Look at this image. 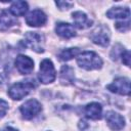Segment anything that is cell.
I'll list each match as a JSON object with an SVG mask.
<instances>
[{
  "label": "cell",
  "mask_w": 131,
  "mask_h": 131,
  "mask_svg": "<svg viewBox=\"0 0 131 131\" xmlns=\"http://www.w3.org/2000/svg\"><path fill=\"white\" fill-rule=\"evenodd\" d=\"M72 18L74 20V24L75 26L78 28V29H81V30H84V29H88L92 26L93 21L92 19H90L86 13L82 12V11H75L72 13Z\"/></svg>",
  "instance_id": "8fae6325"
},
{
  "label": "cell",
  "mask_w": 131,
  "mask_h": 131,
  "mask_svg": "<svg viewBox=\"0 0 131 131\" xmlns=\"http://www.w3.org/2000/svg\"><path fill=\"white\" fill-rule=\"evenodd\" d=\"M121 57H122V61L123 63H125L127 67L130 66V52L129 50H123L121 53Z\"/></svg>",
  "instance_id": "44dd1931"
},
{
  "label": "cell",
  "mask_w": 131,
  "mask_h": 131,
  "mask_svg": "<svg viewBox=\"0 0 131 131\" xmlns=\"http://www.w3.org/2000/svg\"><path fill=\"white\" fill-rule=\"evenodd\" d=\"M79 53H80V50H79V48H77V47H74V48H67V49H63V50L58 54V57H59V59L62 60V61H68V60L72 59L73 57L77 56Z\"/></svg>",
  "instance_id": "ac0fdd59"
},
{
  "label": "cell",
  "mask_w": 131,
  "mask_h": 131,
  "mask_svg": "<svg viewBox=\"0 0 131 131\" xmlns=\"http://www.w3.org/2000/svg\"><path fill=\"white\" fill-rule=\"evenodd\" d=\"M42 110V105L41 103L36 100V99H29L27 100L19 108L23 118L26 120H31L33 119L35 116H37Z\"/></svg>",
  "instance_id": "5b68a950"
},
{
  "label": "cell",
  "mask_w": 131,
  "mask_h": 131,
  "mask_svg": "<svg viewBox=\"0 0 131 131\" xmlns=\"http://www.w3.org/2000/svg\"><path fill=\"white\" fill-rule=\"evenodd\" d=\"M7 111H8V103L5 100L0 99V119L6 115Z\"/></svg>",
  "instance_id": "ffe728a7"
},
{
  "label": "cell",
  "mask_w": 131,
  "mask_h": 131,
  "mask_svg": "<svg viewBox=\"0 0 131 131\" xmlns=\"http://www.w3.org/2000/svg\"><path fill=\"white\" fill-rule=\"evenodd\" d=\"M17 24V18L8 10L0 9V30H7Z\"/></svg>",
  "instance_id": "4fadbf2b"
},
{
  "label": "cell",
  "mask_w": 131,
  "mask_h": 131,
  "mask_svg": "<svg viewBox=\"0 0 131 131\" xmlns=\"http://www.w3.org/2000/svg\"><path fill=\"white\" fill-rule=\"evenodd\" d=\"M25 44L36 52H43L44 36L38 32H28L25 35Z\"/></svg>",
  "instance_id": "277c9868"
},
{
  "label": "cell",
  "mask_w": 131,
  "mask_h": 131,
  "mask_svg": "<svg viewBox=\"0 0 131 131\" xmlns=\"http://www.w3.org/2000/svg\"><path fill=\"white\" fill-rule=\"evenodd\" d=\"M117 30H119L120 32H126L130 29V19H127V20H120V21H117L115 24Z\"/></svg>",
  "instance_id": "d6986e66"
},
{
  "label": "cell",
  "mask_w": 131,
  "mask_h": 131,
  "mask_svg": "<svg viewBox=\"0 0 131 131\" xmlns=\"http://www.w3.org/2000/svg\"><path fill=\"white\" fill-rule=\"evenodd\" d=\"M55 69L50 59H43L40 63V70L38 78L41 83L48 84L55 80Z\"/></svg>",
  "instance_id": "3957f363"
},
{
  "label": "cell",
  "mask_w": 131,
  "mask_h": 131,
  "mask_svg": "<svg viewBox=\"0 0 131 131\" xmlns=\"http://www.w3.org/2000/svg\"><path fill=\"white\" fill-rule=\"evenodd\" d=\"M55 4L60 8V9H69L73 6L72 2H68V1H57L55 2Z\"/></svg>",
  "instance_id": "7402d4cb"
},
{
  "label": "cell",
  "mask_w": 131,
  "mask_h": 131,
  "mask_svg": "<svg viewBox=\"0 0 131 131\" xmlns=\"http://www.w3.org/2000/svg\"><path fill=\"white\" fill-rule=\"evenodd\" d=\"M107 89L117 94L129 95L130 94V81L129 79L124 78V77L117 78L112 84L107 85Z\"/></svg>",
  "instance_id": "52a82bcc"
},
{
  "label": "cell",
  "mask_w": 131,
  "mask_h": 131,
  "mask_svg": "<svg viewBox=\"0 0 131 131\" xmlns=\"http://www.w3.org/2000/svg\"><path fill=\"white\" fill-rule=\"evenodd\" d=\"M108 18H120L121 20L130 19V10L127 7H114L106 12Z\"/></svg>",
  "instance_id": "9a60e30c"
},
{
  "label": "cell",
  "mask_w": 131,
  "mask_h": 131,
  "mask_svg": "<svg viewBox=\"0 0 131 131\" xmlns=\"http://www.w3.org/2000/svg\"><path fill=\"white\" fill-rule=\"evenodd\" d=\"M59 78L63 84H71L74 80V70L69 66H62Z\"/></svg>",
  "instance_id": "e0dca14e"
},
{
  "label": "cell",
  "mask_w": 131,
  "mask_h": 131,
  "mask_svg": "<svg viewBox=\"0 0 131 131\" xmlns=\"http://www.w3.org/2000/svg\"><path fill=\"white\" fill-rule=\"evenodd\" d=\"M35 87H36V84L34 80L21 81L13 84L8 89V95L10 96V98L14 100H20L25 96H27Z\"/></svg>",
  "instance_id": "7a4b0ae2"
},
{
  "label": "cell",
  "mask_w": 131,
  "mask_h": 131,
  "mask_svg": "<svg viewBox=\"0 0 131 131\" xmlns=\"http://www.w3.org/2000/svg\"><path fill=\"white\" fill-rule=\"evenodd\" d=\"M77 63L87 71L98 70L102 66V60L98 54L93 51H84L77 55Z\"/></svg>",
  "instance_id": "6da1fadb"
},
{
  "label": "cell",
  "mask_w": 131,
  "mask_h": 131,
  "mask_svg": "<svg viewBox=\"0 0 131 131\" xmlns=\"http://www.w3.org/2000/svg\"><path fill=\"white\" fill-rule=\"evenodd\" d=\"M14 64L16 70L21 75H29L34 70V61L32 58H30L27 55L19 54L16 56L14 60Z\"/></svg>",
  "instance_id": "ba28073f"
},
{
  "label": "cell",
  "mask_w": 131,
  "mask_h": 131,
  "mask_svg": "<svg viewBox=\"0 0 131 131\" xmlns=\"http://www.w3.org/2000/svg\"><path fill=\"white\" fill-rule=\"evenodd\" d=\"M55 32L58 36L64 39H71L76 36V31L74 27L68 23H58L55 27Z\"/></svg>",
  "instance_id": "5bb4252c"
},
{
  "label": "cell",
  "mask_w": 131,
  "mask_h": 131,
  "mask_svg": "<svg viewBox=\"0 0 131 131\" xmlns=\"http://www.w3.org/2000/svg\"><path fill=\"white\" fill-rule=\"evenodd\" d=\"M46 20H47L46 14L40 9H35L26 15V23L30 27L43 26L46 23Z\"/></svg>",
  "instance_id": "30bf717a"
},
{
  "label": "cell",
  "mask_w": 131,
  "mask_h": 131,
  "mask_svg": "<svg viewBox=\"0 0 131 131\" xmlns=\"http://www.w3.org/2000/svg\"><path fill=\"white\" fill-rule=\"evenodd\" d=\"M102 106L98 102H90L84 107V115L91 120L101 119Z\"/></svg>",
  "instance_id": "7c38bea8"
},
{
  "label": "cell",
  "mask_w": 131,
  "mask_h": 131,
  "mask_svg": "<svg viewBox=\"0 0 131 131\" xmlns=\"http://www.w3.org/2000/svg\"><path fill=\"white\" fill-rule=\"evenodd\" d=\"M28 3L26 1H14L11 3L9 12L14 16H23L28 11Z\"/></svg>",
  "instance_id": "2e32d148"
},
{
  "label": "cell",
  "mask_w": 131,
  "mask_h": 131,
  "mask_svg": "<svg viewBox=\"0 0 131 131\" xmlns=\"http://www.w3.org/2000/svg\"><path fill=\"white\" fill-rule=\"evenodd\" d=\"M90 39L93 43L105 47L110 43V31L105 26H98L92 31Z\"/></svg>",
  "instance_id": "8992f818"
},
{
  "label": "cell",
  "mask_w": 131,
  "mask_h": 131,
  "mask_svg": "<svg viewBox=\"0 0 131 131\" xmlns=\"http://www.w3.org/2000/svg\"><path fill=\"white\" fill-rule=\"evenodd\" d=\"M1 131H17V130H16V129H14V128H12V127H10V126H8V127L3 128Z\"/></svg>",
  "instance_id": "603a6c76"
},
{
  "label": "cell",
  "mask_w": 131,
  "mask_h": 131,
  "mask_svg": "<svg viewBox=\"0 0 131 131\" xmlns=\"http://www.w3.org/2000/svg\"><path fill=\"white\" fill-rule=\"evenodd\" d=\"M105 121H106L108 127L113 131H120L125 126V119H124V117H122L120 114H118V113H116L114 111H110V112L106 113Z\"/></svg>",
  "instance_id": "9c48e42d"
}]
</instances>
